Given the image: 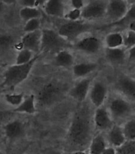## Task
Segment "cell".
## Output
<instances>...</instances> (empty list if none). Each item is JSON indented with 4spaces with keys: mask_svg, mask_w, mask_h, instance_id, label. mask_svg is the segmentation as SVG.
<instances>
[{
    "mask_svg": "<svg viewBox=\"0 0 135 154\" xmlns=\"http://www.w3.org/2000/svg\"><path fill=\"white\" fill-rule=\"evenodd\" d=\"M92 125L85 112H79L74 116L68 132V140L75 148L83 149L92 141Z\"/></svg>",
    "mask_w": 135,
    "mask_h": 154,
    "instance_id": "1",
    "label": "cell"
},
{
    "mask_svg": "<svg viewBox=\"0 0 135 154\" xmlns=\"http://www.w3.org/2000/svg\"><path fill=\"white\" fill-rule=\"evenodd\" d=\"M39 58V54H36L30 62L24 65L10 66L5 71L3 75V82L1 84L2 86L14 89L16 86L23 82L30 75L35 62Z\"/></svg>",
    "mask_w": 135,
    "mask_h": 154,
    "instance_id": "2",
    "label": "cell"
},
{
    "mask_svg": "<svg viewBox=\"0 0 135 154\" xmlns=\"http://www.w3.org/2000/svg\"><path fill=\"white\" fill-rule=\"evenodd\" d=\"M62 93V88L60 84L50 82L41 87L37 94L36 101L41 107L52 106L61 97Z\"/></svg>",
    "mask_w": 135,
    "mask_h": 154,
    "instance_id": "3",
    "label": "cell"
},
{
    "mask_svg": "<svg viewBox=\"0 0 135 154\" xmlns=\"http://www.w3.org/2000/svg\"><path fill=\"white\" fill-rule=\"evenodd\" d=\"M65 45L66 40L57 32L50 29H43L41 30V51L57 54L60 51H63Z\"/></svg>",
    "mask_w": 135,
    "mask_h": 154,
    "instance_id": "4",
    "label": "cell"
},
{
    "mask_svg": "<svg viewBox=\"0 0 135 154\" xmlns=\"http://www.w3.org/2000/svg\"><path fill=\"white\" fill-rule=\"evenodd\" d=\"M90 26L88 24L81 21H69L60 27L58 34L65 40L71 41L77 38L81 34L87 32Z\"/></svg>",
    "mask_w": 135,
    "mask_h": 154,
    "instance_id": "5",
    "label": "cell"
},
{
    "mask_svg": "<svg viewBox=\"0 0 135 154\" xmlns=\"http://www.w3.org/2000/svg\"><path fill=\"white\" fill-rule=\"evenodd\" d=\"M131 106L126 99L115 97L109 103V113L112 119L122 120L128 117L131 113Z\"/></svg>",
    "mask_w": 135,
    "mask_h": 154,
    "instance_id": "6",
    "label": "cell"
},
{
    "mask_svg": "<svg viewBox=\"0 0 135 154\" xmlns=\"http://www.w3.org/2000/svg\"><path fill=\"white\" fill-rule=\"evenodd\" d=\"M107 2L105 1H92L81 10V18L84 19H98L106 15Z\"/></svg>",
    "mask_w": 135,
    "mask_h": 154,
    "instance_id": "7",
    "label": "cell"
},
{
    "mask_svg": "<svg viewBox=\"0 0 135 154\" xmlns=\"http://www.w3.org/2000/svg\"><path fill=\"white\" fill-rule=\"evenodd\" d=\"M129 10V7L126 1L113 0L107 2L106 15L108 19L117 23L124 18Z\"/></svg>",
    "mask_w": 135,
    "mask_h": 154,
    "instance_id": "8",
    "label": "cell"
},
{
    "mask_svg": "<svg viewBox=\"0 0 135 154\" xmlns=\"http://www.w3.org/2000/svg\"><path fill=\"white\" fill-rule=\"evenodd\" d=\"M41 30H37L34 32L27 33L22 38L19 45L21 50L25 49L32 51L33 53L38 54L41 51Z\"/></svg>",
    "mask_w": 135,
    "mask_h": 154,
    "instance_id": "9",
    "label": "cell"
},
{
    "mask_svg": "<svg viewBox=\"0 0 135 154\" xmlns=\"http://www.w3.org/2000/svg\"><path fill=\"white\" fill-rule=\"evenodd\" d=\"M116 89L126 100L135 102V79L128 76H122L117 81Z\"/></svg>",
    "mask_w": 135,
    "mask_h": 154,
    "instance_id": "10",
    "label": "cell"
},
{
    "mask_svg": "<svg viewBox=\"0 0 135 154\" xmlns=\"http://www.w3.org/2000/svg\"><path fill=\"white\" fill-rule=\"evenodd\" d=\"M107 96V88L103 82L98 81L92 85L90 90V100L95 108L103 106Z\"/></svg>",
    "mask_w": 135,
    "mask_h": 154,
    "instance_id": "11",
    "label": "cell"
},
{
    "mask_svg": "<svg viewBox=\"0 0 135 154\" xmlns=\"http://www.w3.org/2000/svg\"><path fill=\"white\" fill-rule=\"evenodd\" d=\"M76 50L88 54L98 53L101 48L100 40L94 36L84 38L78 41L75 45Z\"/></svg>",
    "mask_w": 135,
    "mask_h": 154,
    "instance_id": "12",
    "label": "cell"
},
{
    "mask_svg": "<svg viewBox=\"0 0 135 154\" xmlns=\"http://www.w3.org/2000/svg\"><path fill=\"white\" fill-rule=\"evenodd\" d=\"M94 123L97 129L101 130L110 129L112 127V117L109 111L104 106L95 109L94 114Z\"/></svg>",
    "mask_w": 135,
    "mask_h": 154,
    "instance_id": "13",
    "label": "cell"
},
{
    "mask_svg": "<svg viewBox=\"0 0 135 154\" xmlns=\"http://www.w3.org/2000/svg\"><path fill=\"white\" fill-rule=\"evenodd\" d=\"M92 80L90 78H84L80 81L72 88L69 95L77 101H84L89 92Z\"/></svg>",
    "mask_w": 135,
    "mask_h": 154,
    "instance_id": "14",
    "label": "cell"
},
{
    "mask_svg": "<svg viewBox=\"0 0 135 154\" xmlns=\"http://www.w3.org/2000/svg\"><path fill=\"white\" fill-rule=\"evenodd\" d=\"M4 131L7 137L10 140H13V139L20 137L24 134L25 127L22 122L19 120H15V121H12L7 123L5 125Z\"/></svg>",
    "mask_w": 135,
    "mask_h": 154,
    "instance_id": "15",
    "label": "cell"
},
{
    "mask_svg": "<svg viewBox=\"0 0 135 154\" xmlns=\"http://www.w3.org/2000/svg\"><path fill=\"white\" fill-rule=\"evenodd\" d=\"M45 11L48 15L53 17H61L64 16V2L60 0H49L46 1L44 6Z\"/></svg>",
    "mask_w": 135,
    "mask_h": 154,
    "instance_id": "16",
    "label": "cell"
},
{
    "mask_svg": "<svg viewBox=\"0 0 135 154\" xmlns=\"http://www.w3.org/2000/svg\"><path fill=\"white\" fill-rule=\"evenodd\" d=\"M108 140L114 148H119L126 141L123 130L119 125H114L108 133Z\"/></svg>",
    "mask_w": 135,
    "mask_h": 154,
    "instance_id": "17",
    "label": "cell"
},
{
    "mask_svg": "<svg viewBox=\"0 0 135 154\" xmlns=\"http://www.w3.org/2000/svg\"><path fill=\"white\" fill-rule=\"evenodd\" d=\"M13 110L18 113H25L28 114H34L36 113V97L34 94H30L25 97L24 101L20 106L14 108Z\"/></svg>",
    "mask_w": 135,
    "mask_h": 154,
    "instance_id": "18",
    "label": "cell"
},
{
    "mask_svg": "<svg viewBox=\"0 0 135 154\" xmlns=\"http://www.w3.org/2000/svg\"><path fill=\"white\" fill-rule=\"evenodd\" d=\"M97 68V64L95 63H78L73 66L72 72L74 76L76 78H83L92 73Z\"/></svg>",
    "mask_w": 135,
    "mask_h": 154,
    "instance_id": "19",
    "label": "cell"
},
{
    "mask_svg": "<svg viewBox=\"0 0 135 154\" xmlns=\"http://www.w3.org/2000/svg\"><path fill=\"white\" fill-rule=\"evenodd\" d=\"M107 148L105 138L103 135L98 134L92 139L89 145L90 154H103V151Z\"/></svg>",
    "mask_w": 135,
    "mask_h": 154,
    "instance_id": "20",
    "label": "cell"
},
{
    "mask_svg": "<svg viewBox=\"0 0 135 154\" xmlns=\"http://www.w3.org/2000/svg\"><path fill=\"white\" fill-rule=\"evenodd\" d=\"M54 61L57 66L69 67L73 65L74 58L72 54L69 51L63 50L56 54Z\"/></svg>",
    "mask_w": 135,
    "mask_h": 154,
    "instance_id": "21",
    "label": "cell"
},
{
    "mask_svg": "<svg viewBox=\"0 0 135 154\" xmlns=\"http://www.w3.org/2000/svg\"><path fill=\"white\" fill-rule=\"evenodd\" d=\"M105 43L107 48H121L122 46H124V36L119 32L110 33L107 35Z\"/></svg>",
    "mask_w": 135,
    "mask_h": 154,
    "instance_id": "22",
    "label": "cell"
},
{
    "mask_svg": "<svg viewBox=\"0 0 135 154\" xmlns=\"http://www.w3.org/2000/svg\"><path fill=\"white\" fill-rule=\"evenodd\" d=\"M106 57L109 62L115 63V64H119V63H122L125 60L126 53L122 48H107Z\"/></svg>",
    "mask_w": 135,
    "mask_h": 154,
    "instance_id": "23",
    "label": "cell"
},
{
    "mask_svg": "<svg viewBox=\"0 0 135 154\" xmlns=\"http://www.w3.org/2000/svg\"><path fill=\"white\" fill-rule=\"evenodd\" d=\"M19 15H20L21 19L26 23L28 21L32 20V19H39L41 16V12L38 8H36V7H34V8L22 7V9L19 11Z\"/></svg>",
    "mask_w": 135,
    "mask_h": 154,
    "instance_id": "24",
    "label": "cell"
},
{
    "mask_svg": "<svg viewBox=\"0 0 135 154\" xmlns=\"http://www.w3.org/2000/svg\"><path fill=\"white\" fill-rule=\"evenodd\" d=\"M5 101L7 103L12 106H14L15 108L19 107L21 104L22 103L25 98L24 93H20V94H7L4 97Z\"/></svg>",
    "mask_w": 135,
    "mask_h": 154,
    "instance_id": "25",
    "label": "cell"
},
{
    "mask_svg": "<svg viewBox=\"0 0 135 154\" xmlns=\"http://www.w3.org/2000/svg\"><path fill=\"white\" fill-rule=\"evenodd\" d=\"M35 55H34V53L32 51L29 50H21L18 54V55L15 59V64L16 65H24L30 62L31 60L34 58Z\"/></svg>",
    "mask_w": 135,
    "mask_h": 154,
    "instance_id": "26",
    "label": "cell"
},
{
    "mask_svg": "<svg viewBox=\"0 0 135 154\" xmlns=\"http://www.w3.org/2000/svg\"><path fill=\"white\" fill-rule=\"evenodd\" d=\"M122 130L126 140H135V119L126 122Z\"/></svg>",
    "mask_w": 135,
    "mask_h": 154,
    "instance_id": "27",
    "label": "cell"
},
{
    "mask_svg": "<svg viewBox=\"0 0 135 154\" xmlns=\"http://www.w3.org/2000/svg\"><path fill=\"white\" fill-rule=\"evenodd\" d=\"M135 21V3H134L132 6L129 7V10L126 14L124 16L122 19H121L117 23H113L111 25L115 26V25H123L126 23H133Z\"/></svg>",
    "mask_w": 135,
    "mask_h": 154,
    "instance_id": "28",
    "label": "cell"
},
{
    "mask_svg": "<svg viewBox=\"0 0 135 154\" xmlns=\"http://www.w3.org/2000/svg\"><path fill=\"white\" fill-rule=\"evenodd\" d=\"M14 43V38L9 35H0V52L8 51Z\"/></svg>",
    "mask_w": 135,
    "mask_h": 154,
    "instance_id": "29",
    "label": "cell"
},
{
    "mask_svg": "<svg viewBox=\"0 0 135 154\" xmlns=\"http://www.w3.org/2000/svg\"><path fill=\"white\" fill-rule=\"evenodd\" d=\"M116 150L117 152L121 154H135V140H126Z\"/></svg>",
    "mask_w": 135,
    "mask_h": 154,
    "instance_id": "30",
    "label": "cell"
},
{
    "mask_svg": "<svg viewBox=\"0 0 135 154\" xmlns=\"http://www.w3.org/2000/svg\"><path fill=\"white\" fill-rule=\"evenodd\" d=\"M40 26H41V22H40V19H32V20H30L26 22L24 26V28H23V30L25 34L27 33H31L34 32V31H37L39 30L40 29Z\"/></svg>",
    "mask_w": 135,
    "mask_h": 154,
    "instance_id": "31",
    "label": "cell"
},
{
    "mask_svg": "<svg viewBox=\"0 0 135 154\" xmlns=\"http://www.w3.org/2000/svg\"><path fill=\"white\" fill-rule=\"evenodd\" d=\"M135 46V32L128 30L126 35L124 36V46L126 48L131 49Z\"/></svg>",
    "mask_w": 135,
    "mask_h": 154,
    "instance_id": "32",
    "label": "cell"
},
{
    "mask_svg": "<svg viewBox=\"0 0 135 154\" xmlns=\"http://www.w3.org/2000/svg\"><path fill=\"white\" fill-rule=\"evenodd\" d=\"M65 17H66V19H69L70 22H75V21L79 20V19L81 18V10H71L68 14H66Z\"/></svg>",
    "mask_w": 135,
    "mask_h": 154,
    "instance_id": "33",
    "label": "cell"
},
{
    "mask_svg": "<svg viewBox=\"0 0 135 154\" xmlns=\"http://www.w3.org/2000/svg\"><path fill=\"white\" fill-rule=\"evenodd\" d=\"M19 2V4L22 7H36V0H21Z\"/></svg>",
    "mask_w": 135,
    "mask_h": 154,
    "instance_id": "34",
    "label": "cell"
},
{
    "mask_svg": "<svg viewBox=\"0 0 135 154\" xmlns=\"http://www.w3.org/2000/svg\"><path fill=\"white\" fill-rule=\"evenodd\" d=\"M71 6L73 7V9L82 10L84 7V3L82 0H72Z\"/></svg>",
    "mask_w": 135,
    "mask_h": 154,
    "instance_id": "35",
    "label": "cell"
},
{
    "mask_svg": "<svg viewBox=\"0 0 135 154\" xmlns=\"http://www.w3.org/2000/svg\"><path fill=\"white\" fill-rule=\"evenodd\" d=\"M128 58L130 61H135V46L132 48L129 49Z\"/></svg>",
    "mask_w": 135,
    "mask_h": 154,
    "instance_id": "36",
    "label": "cell"
},
{
    "mask_svg": "<svg viewBox=\"0 0 135 154\" xmlns=\"http://www.w3.org/2000/svg\"><path fill=\"white\" fill-rule=\"evenodd\" d=\"M117 150L114 147H107L103 151V154H116Z\"/></svg>",
    "mask_w": 135,
    "mask_h": 154,
    "instance_id": "37",
    "label": "cell"
},
{
    "mask_svg": "<svg viewBox=\"0 0 135 154\" xmlns=\"http://www.w3.org/2000/svg\"><path fill=\"white\" fill-rule=\"evenodd\" d=\"M129 28H130V30L135 32V21L133 22V23H131L129 24Z\"/></svg>",
    "mask_w": 135,
    "mask_h": 154,
    "instance_id": "38",
    "label": "cell"
},
{
    "mask_svg": "<svg viewBox=\"0 0 135 154\" xmlns=\"http://www.w3.org/2000/svg\"><path fill=\"white\" fill-rule=\"evenodd\" d=\"M15 2L16 1H14V0H3L2 1L3 4H14Z\"/></svg>",
    "mask_w": 135,
    "mask_h": 154,
    "instance_id": "39",
    "label": "cell"
},
{
    "mask_svg": "<svg viewBox=\"0 0 135 154\" xmlns=\"http://www.w3.org/2000/svg\"><path fill=\"white\" fill-rule=\"evenodd\" d=\"M72 154H90V153L87 152H85V151H84V150H77V151H75V152H73Z\"/></svg>",
    "mask_w": 135,
    "mask_h": 154,
    "instance_id": "40",
    "label": "cell"
},
{
    "mask_svg": "<svg viewBox=\"0 0 135 154\" xmlns=\"http://www.w3.org/2000/svg\"><path fill=\"white\" fill-rule=\"evenodd\" d=\"M2 9H3V2L2 1H0V14H1Z\"/></svg>",
    "mask_w": 135,
    "mask_h": 154,
    "instance_id": "41",
    "label": "cell"
},
{
    "mask_svg": "<svg viewBox=\"0 0 135 154\" xmlns=\"http://www.w3.org/2000/svg\"><path fill=\"white\" fill-rule=\"evenodd\" d=\"M49 154H61V153H60V152H50Z\"/></svg>",
    "mask_w": 135,
    "mask_h": 154,
    "instance_id": "42",
    "label": "cell"
},
{
    "mask_svg": "<svg viewBox=\"0 0 135 154\" xmlns=\"http://www.w3.org/2000/svg\"><path fill=\"white\" fill-rule=\"evenodd\" d=\"M0 154H3V153H2V152H1V151H0Z\"/></svg>",
    "mask_w": 135,
    "mask_h": 154,
    "instance_id": "43",
    "label": "cell"
},
{
    "mask_svg": "<svg viewBox=\"0 0 135 154\" xmlns=\"http://www.w3.org/2000/svg\"><path fill=\"white\" fill-rule=\"evenodd\" d=\"M116 154H121V153H119V152H117V153Z\"/></svg>",
    "mask_w": 135,
    "mask_h": 154,
    "instance_id": "44",
    "label": "cell"
}]
</instances>
